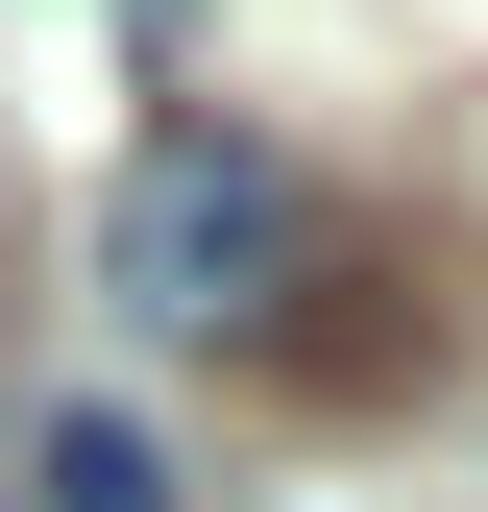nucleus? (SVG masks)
I'll list each match as a JSON object with an SVG mask.
<instances>
[{
	"mask_svg": "<svg viewBox=\"0 0 488 512\" xmlns=\"http://www.w3.org/2000/svg\"><path fill=\"white\" fill-rule=\"evenodd\" d=\"M25 488H49V512H196V464H171L147 415H49V439H25Z\"/></svg>",
	"mask_w": 488,
	"mask_h": 512,
	"instance_id": "2",
	"label": "nucleus"
},
{
	"mask_svg": "<svg viewBox=\"0 0 488 512\" xmlns=\"http://www.w3.org/2000/svg\"><path fill=\"white\" fill-rule=\"evenodd\" d=\"M293 269H318V196H293L244 122H147V147H122V196H98V293L147 317V342H269Z\"/></svg>",
	"mask_w": 488,
	"mask_h": 512,
	"instance_id": "1",
	"label": "nucleus"
}]
</instances>
